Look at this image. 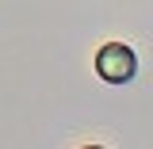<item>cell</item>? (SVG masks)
Wrapping results in <instances>:
<instances>
[{"instance_id": "6da1fadb", "label": "cell", "mask_w": 153, "mask_h": 149, "mask_svg": "<svg viewBox=\"0 0 153 149\" xmlns=\"http://www.w3.org/2000/svg\"><path fill=\"white\" fill-rule=\"evenodd\" d=\"M92 73L103 80V84H130L134 76H138V50H134L130 42H123V38H107V42H100L92 54Z\"/></svg>"}, {"instance_id": "7a4b0ae2", "label": "cell", "mask_w": 153, "mask_h": 149, "mask_svg": "<svg viewBox=\"0 0 153 149\" xmlns=\"http://www.w3.org/2000/svg\"><path fill=\"white\" fill-rule=\"evenodd\" d=\"M73 149H107V145H100V142H80V145H73Z\"/></svg>"}]
</instances>
